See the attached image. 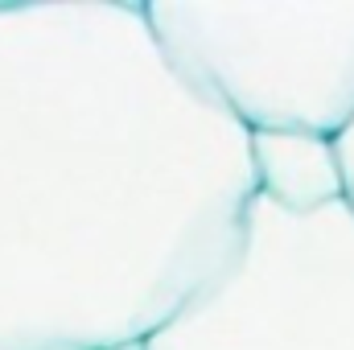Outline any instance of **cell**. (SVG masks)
I'll use <instances>...</instances> for the list:
<instances>
[{
    "label": "cell",
    "mask_w": 354,
    "mask_h": 350,
    "mask_svg": "<svg viewBox=\"0 0 354 350\" xmlns=\"http://www.w3.org/2000/svg\"><path fill=\"white\" fill-rule=\"evenodd\" d=\"M248 132L145 0H0V350H136L227 260Z\"/></svg>",
    "instance_id": "1"
},
{
    "label": "cell",
    "mask_w": 354,
    "mask_h": 350,
    "mask_svg": "<svg viewBox=\"0 0 354 350\" xmlns=\"http://www.w3.org/2000/svg\"><path fill=\"white\" fill-rule=\"evenodd\" d=\"M157 46L248 136L354 128V0H145Z\"/></svg>",
    "instance_id": "2"
},
{
    "label": "cell",
    "mask_w": 354,
    "mask_h": 350,
    "mask_svg": "<svg viewBox=\"0 0 354 350\" xmlns=\"http://www.w3.org/2000/svg\"><path fill=\"white\" fill-rule=\"evenodd\" d=\"M136 350H354V206L248 202L218 264Z\"/></svg>",
    "instance_id": "3"
},
{
    "label": "cell",
    "mask_w": 354,
    "mask_h": 350,
    "mask_svg": "<svg viewBox=\"0 0 354 350\" xmlns=\"http://www.w3.org/2000/svg\"><path fill=\"white\" fill-rule=\"evenodd\" d=\"M256 198L284 210H317L346 198V177L338 161V140L301 132H260L248 136Z\"/></svg>",
    "instance_id": "4"
},
{
    "label": "cell",
    "mask_w": 354,
    "mask_h": 350,
    "mask_svg": "<svg viewBox=\"0 0 354 350\" xmlns=\"http://www.w3.org/2000/svg\"><path fill=\"white\" fill-rule=\"evenodd\" d=\"M338 161H342V177H346V198L354 206V128L338 140Z\"/></svg>",
    "instance_id": "5"
}]
</instances>
